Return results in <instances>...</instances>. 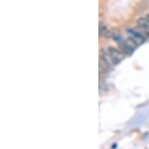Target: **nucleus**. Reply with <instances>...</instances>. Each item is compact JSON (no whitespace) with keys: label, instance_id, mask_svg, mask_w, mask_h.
Masks as SVG:
<instances>
[{"label":"nucleus","instance_id":"nucleus-5","mask_svg":"<svg viewBox=\"0 0 149 149\" xmlns=\"http://www.w3.org/2000/svg\"><path fill=\"white\" fill-rule=\"evenodd\" d=\"M109 37H111L112 39H113L115 42L118 43V44H119V43H121V42H123L124 40H125L123 37H122V35L117 30H111V31H110Z\"/></svg>","mask_w":149,"mask_h":149},{"label":"nucleus","instance_id":"nucleus-1","mask_svg":"<svg viewBox=\"0 0 149 149\" xmlns=\"http://www.w3.org/2000/svg\"><path fill=\"white\" fill-rule=\"evenodd\" d=\"M126 32L129 35V38L131 40H133L134 42H136L138 45H140L141 43H143L147 38V35L143 32L141 29H136L134 27H127Z\"/></svg>","mask_w":149,"mask_h":149},{"label":"nucleus","instance_id":"nucleus-2","mask_svg":"<svg viewBox=\"0 0 149 149\" xmlns=\"http://www.w3.org/2000/svg\"><path fill=\"white\" fill-rule=\"evenodd\" d=\"M119 49L124 53V55H131L134 52L135 48L138 46V44L136 42H134L133 40H131L130 38L124 40L123 42L119 43Z\"/></svg>","mask_w":149,"mask_h":149},{"label":"nucleus","instance_id":"nucleus-3","mask_svg":"<svg viewBox=\"0 0 149 149\" xmlns=\"http://www.w3.org/2000/svg\"><path fill=\"white\" fill-rule=\"evenodd\" d=\"M107 50H109V52L110 56H111L112 60H113L114 64L119 63V62H120L121 60L123 59V57L125 56L123 52H122L120 49H118V48H116V47L109 46V48H107Z\"/></svg>","mask_w":149,"mask_h":149},{"label":"nucleus","instance_id":"nucleus-6","mask_svg":"<svg viewBox=\"0 0 149 149\" xmlns=\"http://www.w3.org/2000/svg\"><path fill=\"white\" fill-rule=\"evenodd\" d=\"M110 31L111 30H109L105 24H102V23L100 24V36H107V37H109Z\"/></svg>","mask_w":149,"mask_h":149},{"label":"nucleus","instance_id":"nucleus-7","mask_svg":"<svg viewBox=\"0 0 149 149\" xmlns=\"http://www.w3.org/2000/svg\"><path fill=\"white\" fill-rule=\"evenodd\" d=\"M146 17H147V18H148V20H149V13L147 14V16H146Z\"/></svg>","mask_w":149,"mask_h":149},{"label":"nucleus","instance_id":"nucleus-4","mask_svg":"<svg viewBox=\"0 0 149 149\" xmlns=\"http://www.w3.org/2000/svg\"><path fill=\"white\" fill-rule=\"evenodd\" d=\"M136 23H137L138 27L140 28L146 35L149 36V20H148V18L147 17H140L137 19Z\"/></svg>","mask_w":149,"mask_h":149}]
</instances>
